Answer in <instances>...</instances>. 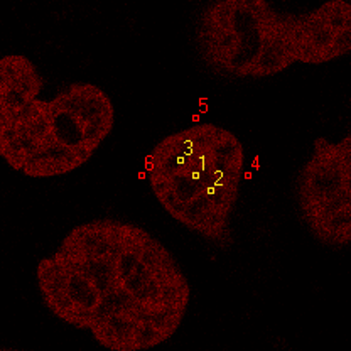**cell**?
Instances as JSON below:
<instances>
[{"instance_id":"obj_1","label":"cell","mask_w":351,"mask_h":351,"mask_svg":"<svg viewBox=\"0 0 351 351\" xmlns=\"http://www.w3.org/2000/svg\"><path fill=\"white\" fill-rule=\"evenodd\" d=\"M44 306L110 351H145L181 328L191 285L173 252L120 218L73 226L36 267Z\"/></svg>"},{"instance_id":"obj_2","label":"cell","mask_w":351,"mask_h":351,"mask_svg":"<svg viewBox=\"0 0 351 351\" xmlns=\"http://www.w3.org/2000/svg\"><path fill=\"white\" fill-rule=\"evenodd\" d=\"M44 80L25 54L0 60V156L25 178L75 173L112 134L115 107L95 83L73 82L49 98Z\"/></svg>"},{"instance_id":"obj_3","label":"cell","mask_w":351,"mask_h":351,"mask_svg":"<svg viewBox=\"0 0 351 351\" xmlns=\"http://www.w3.org/2000/svg\"><path fill=\"white\" fill-rule=\"evenodd\" d=\"M197 56L230 80H265L294 64L321 66L351 51V5L329 0L287 12L267 0H218L195 22Z\"/></svg>"},{"instance_id":"obj_4","label":"cell","mask_w":351,"mask_h":351,"mask_svg":"<svg viewBox=\"0 0 351 351\" xmlns=\"http://www.w3.org/2000/svg\"><path fill=\"white\" fill-rule=\"evenodd\" d=\"M235 132L199 122L160 138L147 157L154 197L174 221L215 247L232 245V221L245 176Z\"/></svg>"},{"instance_id":"obj_5","label":"cell","mask_w":351,"mask_h":351,"mask_svg":"<svg viewBox=\"0 0 351 351\" xmlns=\"http://www.w3.org/2000/svg\"><path fill=\"white\" fill-rule=\"evenodd\" d=\"M295 206L317 243L341 250L351 243V135L317 137L295 176Z\"/></svg>"}]
</instances>
